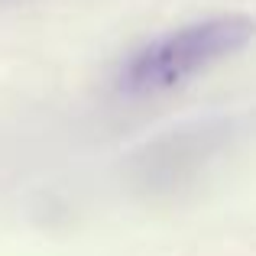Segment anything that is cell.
<instances>
[{
	"instance_id": "cell-1",
	"label": "cell",
	"mask_w": 256,
	"mask_h": 256,
	"mask_svg": "<svg viewBox=\"0 0 256 256\" xmlns=\"http://www.w3.org/2000/svg\"><path fill=\"white\" fill-rule=\"evenodd\" d=\"M256 23L250 16H214L204 23L169 32L166 39L140 49L120 72V88L130 94H152L182 84L201 68L234 56L253 39Z\"/></svg>"
}]
</instances>
